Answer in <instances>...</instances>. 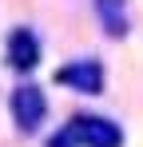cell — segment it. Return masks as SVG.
Masks as SVG:
<instances>
[{"label": "cell", "instance_id": "4", "mask_svg": "<svg viewBox=\"0 0 143 147\" xmlns=\"http://www.w3.org/2000/svg\"><path fill=\"white\" fill-rule=\"evenodd\" d=\"M4 52H8V68H16V72H32V68L40 64V56H44L40 36H36L28 24H20V28H12V32H8Z\"/></svg>", "mask_w": 143, "mask_h": 147}, {"label": "cell", "instance_id": "1", "mask_svg": "<svg viewBox=\"0 0 143 147\" xmlns=\"http://www.w3.org/2000/svg\"><path fill=\"white\" fill-rule=\"evenodd\" d=\"M64 135L72 139V147H123V127L107 115H92L80 111L64 123Z\"/></svg>", "mask_w": 143, "mask_h": 147}, {"label": "cell", "instance_id": "5", "mask_svg": "<svg viewBox=\"0 0 143 147\" xmlns=\"http://www.w3.org/2000/svg\"><path fill=\"white\" fill-rule=\"evenodd\" d=\"M95 16H99V24H103V32H107L111 40H123V36L131 32L127 0H95Z\"/></svg>", "mask_w": 143, "mask_h": 147}, {"label": "cell", "instance_id": "3", "mask_svg": "<svg viewBox=\"0 0 143 147\" xmlns=\"http://www.w3.org/2000/svg\"><path fill=\"white\" fill-rule=\"evenodd\" d=\"M56 84L76 88L80 96H99V92H103V64H99L95 56L72 60V64H64V68H56Z\"/></svg>", "mask_w": 143, "mask_h": 147}, {"label": "cell", "instance_id": "2", "mask_svg": "<svg viewBox=\"0 0 143 147\" xmlns=\"http://www.w3.org/2000/svg\"><path fill=\"white\" fill-rule=\"evenodd\" d=\"M8 111H12V123L20 127L24 135H32L48 115V99H44V88L36 84H16L12 96H8Z\"/></svg>", "mask_w": 143, "mask_h": 147}]
</instances>
